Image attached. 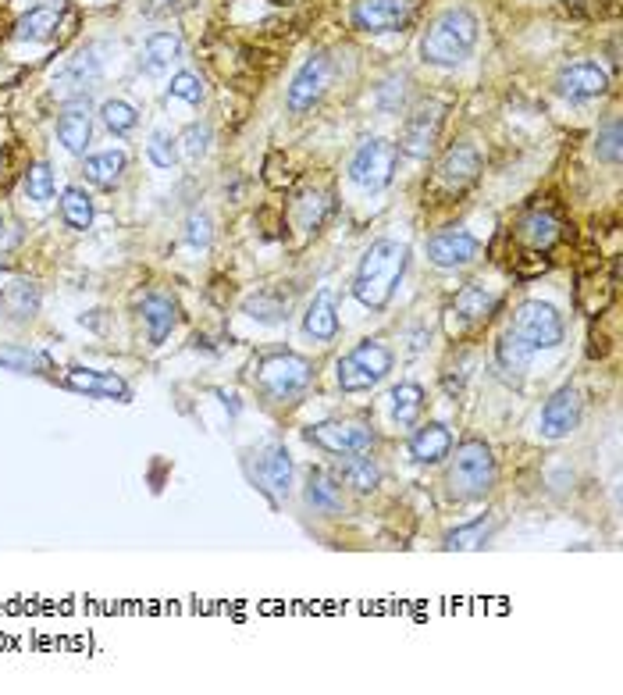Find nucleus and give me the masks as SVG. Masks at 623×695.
Returning <instances> with one entry per match:
<instances>
[{"label":"nucleus","mask_w":623,"mask_h":695,"mask_svg":"<svg viewBox=\"0 0 623 695\" xmlns=\"http://www.w3.org/2000/svg\"><path fill=\"white\" fill-rule=\"evenodd\" d=\"M406 264H410V246L396 243V239H378L356 268L353 296L364 303L367 311H385L392 296H396L399 282H403Z\"/></svg>","instance_id":"1"},{"label":"nucleus","mask_w":623,"mask_h":695,"mask_svg":"<svg viewBox=\"0 0 623 695\" xmlns=\"http://www.w3.org/2000/svg\"><path fill=\"white\" fill-rule=\"evenodd\" d=\"M478 47V18L467 8H445L421 40V58L435 68H456Z\"/></svg>","instance_id":"2"},{"label":"nucleus","mask_w":623,"mask_h":695,"mask_svg":"<svg viewBox=\"0 0 623 695\" xmlns=\"http://www.w3.org/2000/svg\"><path fill=\"white\" fill-rule=\"evenodd\" d=\"M495 485V457L492 446L481 439H467L456 446V457L449 464V492L463 503L485 499Z\"/></svg>","instance_id":"3"},{"label":"nucleus","mask_w":623,"mask_h":695,"mask_svg":"<svg viewBox=\"0 0 623 695\" xmlns=\"http://www.w3.org/2000/svg\"><path fill=\"white\" fill-rule=\"evenodd\" d=\"M257 382L271 400L289 403L310 389L314 368H310V360H303L300 353H271V357L260 360Z\"/></svg>","instance_id":"4"},{"label":"nucleus","mask_w":623,"mask_h":695,"mask_svg":"<svg viewBox=\"0 0 623 695\" xmlns=\"http://www.w3.org/2000/svg\"><path fill=\"white\" fill-rule=\"evenodd\" d=\"M396 161H399L396 143H389V139H381V136L360 139V147L349 157V182L367 189V193H378V189L389 186L392 175H396Z\"/></svg>","instance_id":"5"},{"label":"nucleus","mask_w":623,"mask_h":695,"mask_svg":"<svg viewBox=\"0 0 623 695\" xmlns=\"http://www.w3.org/2000/svg\"><path fill=\"white\" fill-rule=\"evenodd\" d=\"M520 339H524L531 350H556L563 339H567V325H563V314L542 300H527L520 303L517 311V328H513Z\"/></svg>","instance_id":"6"},{"label":"nucleus","mask_w":623,"mask_h":695,"mask_svg":"<svg viewBox=\"0 0 623 695\" xmlns=\"http://www.w3.org/2000/svg\"><path fill=\"white\" fill-rule=\"evenodd\" d=\"M307 442H314L324 453H335V457H353V453H367L374 446V428L364 421H321V425L307 428Z\"/></svg>","instance_id":"7"},{"label":"nucleus","mask_w":623,"mask_h":695,"mask_svg":"<svg viewBox=\"0 0 623 695\" xmlns=\"http://www.w3.org/2000/svg\"><path fill=\"white\" fill-rule=\"evenodd\" d=\"M328 82H332V58L317 50V54H310V58L303 61V68L296 72V79L289 82L285 107H289L292 115H303V111H310V107L324 97Z\"/></svg>","instance_id":"8"},{"label":"nucleus","mask_w":623,"mask_h":695,"mask_svg":"<svg viewBox=\"0 0 623 695\" xmlns=\"http://www.w3.org/2000/svg\"><path fill=\"white\" fill-rule=\"evenodd\" d=\"M442 118H445V104L442 100H424L403 125V136H399V150L413 161H421L435 150V139L442 132Z\"/></svg>","instance_id":"9"},{"label":"nucleus","mask_w":623,"mask_h":695,"mask_svg":"<svg viewBox=\"0 0 623 695\" xmlns=\"http://www.w3.org/2000/svg\"><path fill=\"white\" fill-rule=\"evenodd\" d=\"M417 0H356L353 25L360 33H399L413 18Z\"/></svg>","instance_id":"10"},{"label":"nucleus","mask_w":623,"mask_h":695,"mask_svg":"<svg viewBox=\"0 0 623 695\" xmlns=\"http://www.w3.org/2000/svg\"><path fill=\"white\" fill-rule=\"evenodd\" d=\"M478 254H481V243L463 229H445L428 239V261L435 264V268H445V271L467 268V264L478 261Z\"/></svg>","instance_id":"11"},{"label":"nucleus","mask_w":623,"mask_h":695,"mask_svg":"<svg viewBox=\"0 0 623 695\" xmlns=\"http://www.w3.org/2000/svg\"><path fill=\"white\" fill-rule=\"evenodd\" d=\"M581 425V393L574 385H563L545 400L542 407V435L545 439H567Z\"/></svg>","instance_id":"12"},{"label":"nucleus","mask_w":623,"mask_h":695,"mask_svg":"<svg viewBox=\"0 0 623 695\" xmlns=\"http://www.w3.org/2000/svg\"><path fill=\"white\" fill-rule=\"evenodd\" d=\"M556 86L567 100H595L609 90V75L595 61H574V65H567L559 72Z\"/></svg>","instance_id":"13"},{"label":"nucleus","mask_w":623,"mask_h":695,"mask_svg":"<svg viewBox=\"0 0 623 695\" xmlns=\"http://www.w3.org/2000/svg\"><path fill=\"white\" fill-rule=\"evenodd\" d=\"M89 136H93V107L89 97H72L57 118V139L68 154H86Z\"/></svg>","instance_id":"14"},{"label":"nucleus","mask_w":623,"mask_h":695,"mask_svg":"<svg viewBox=\"0 0 623 695\" xmlns=\"http://www.w3.org/2000/svg\"><path fill=\"white\" fill-rule=\"evenodd\" d=\"M65 385L75 389V393H86V396H100V400H118V403H129L132 400V389L122 375H114V371H93V368H72L65 375Z\"/></svg>","instance_id":"15"},{"label":"nucleus","mask_w":623,"mask_h":695,"mask_svg":"<svg viewBox=\"0 0 623 695\" xmlns=\"http://www.w3.org/2000/svg\"><path fill=\"white\" fill-rule=\"evenodd\" d=\"M257 482L260 489L267 492V496L275 499H285L289 496V485H292V457L289 450H285L282 442H275V446H267L264 453H260L257 460Z\"/></svg>","instance_id":"16"},{"label":"nucleus","mask_w":623,"mask_h":695,"mask_svg":"<svg viewBox=\"0 0 623 695\" xmlns=\"http://www.w3.org/2000/svg\"><path fill=\"white\" fill-rule=\"evenodd\" d=\"M478 172H481V157L470 143H456V147L445 150V157L438 161V179L449 189H456V193L478 179Z\"/></svg>","instance_id":"17"},{"label":"nucleus","mask_w":623,"mask_h":695,"mask_svg":"<svg viewBox=\"0 0 623 695\" xmlns=\"http://www.w3.org/2000/svg\"><path fill=\"white\" fill-rule=\"evenodd\" d=\"M303 332H307L314 343H332V339L339 336V307H335L332 289H317L314 293L307 314H303Z\"/></svg>","instance_id":"18"},{"label":"nucleus","mask_w":623,"mask_h":695,"mask_svg":"<svg viewBox=\"0 0 623 695\" xmlns=\"http://www.w3.org/2000/svg\"><path fill=\"white\" fill-rule=\"evenodd\" d=\"M61 15H65V0H36V8H29L15 22V40H50Z\"/></svg>","instance_id":"19"},{"label":"nucleus","mask_w":623,"mask_h":695,"mask_svg":"<svg viewBox=\"0 0 623 695\" xmlns=\"http://www.w3.org/2000/svg\"><path fill=\"white\" fill-rule=\"evenodd\" d=\"M97 79H100V58H97V47H89V50H82L65 72H61V79L54 82V90L68 100L89 97V90H93V82Z\"/></svg>","instance_id":"20"},{"label":"nucleus","mask_w":623,"mask_h":695,"mask_svg":"<svg viewBox=\"0 0 623 695\" xmlns=\"http://www.w3.org/2000/svg\"><path fill=\"white\" fill-rule=\"evenodd\" d=\"M453 450V432L442 425V421H431V425H421L410 435V457L417 464H442Z\"/></svg>","instance_id":"21"},{"label":"nucleus","mask_w":623,"mask_h":695,"mask_svg":"<svg viewBox=\"0 0 623 695\" xmlns=\"http://www.w3.org/2000/svg\"><path fill=\"white\" fill-rule=\"evenodd\" d=\"M178 58H182V36L171 33V29H161V33H154L143 43L139 68H143L146 75H161V72H168Z\"/></svg>","instance_id":"22"},{"label":"nucleus","mask_w":623,"mask_h":695,"mask_svg":"<svg viewBox=\"0 0 623 695\" xmlns=\"http://www.w3.org/2000/svg\"><path fill=\"white\" fill-rule=\"evenodd\" d=\"M289 311H292V296L282 293V289H260V293H253L243 303L246 318L260 321V325H282V321H289Z\"/></svg>","instance_id":"23"},{"label":"nucleus","mask_w":623,"mask_h":695,"mask_svg":"<svg viewBox=\"0 0 623 695\" xmlns=\"http://www.w3.org/2000/svg\"><path fill=\"white\" fill-rule=\"evenodd\" d=\"M143 321H146V332H150V343H164L171 336V328L178 325V307L171 296L164 293H150L143 300Z\"/></svg>","instance_id":"24"},{"label":"nucleus","mask_w":623,"mask_h":695,"mask_svg":"<svg viewBox=\"0 0 623 695\" xmlns=\"http://www.w3.org/2000/svg\"><path fill=\"white\" fill-rule=\"evenodd\" d=\"M499 311V296L488 293L485 286H463L453 300V314H460L467 325H481Z\"/></svg>","instance_id":"25"},{"label":"nucleus","mask_w":623,"mask_h":695,"mask_svg":"<svg viewBox=\"0 0 623 695\" xmlns=\"http://www.w3.org/2000/svg\"><path fill=\"white\" fill-rule=\"evenodd\" d=\"M125 168H129V157H125V150H104V154H89L86 164H82V172H86V179L93 182V186L100 189H114L118 182H122Z\"/></svg>","instance_id":"26"},{"label":"nucleus","mask_w":623,"mask_h":695,"mask_svg":"<svg viewBox=\"0 0 623 695\" xmlns=\"http://www.w3.org/2000/svg\"><path fill=\"white\" fill-rule=\"evenodd\" d=\"M531 346L517 336V332H502L499 343H495V360H499V371L506 378H524L531 371Z\"/></svg>","instance_id":"27"},{"label":"nucleus","mask_w":623,"mask_h":695,"mask_svg":"<svg viewBox=\"0 0 623 695\" xmlns=\"http://www.w3.org/2000/svg\"><path fill=\"white\" fill-rule=\"evenodd\" d=\"M303 496H307V503L317 510V514H339L342 510V489L324 475V471H310Z\"/></svg>","instance_id":"28"},{"label":"nucleus","mask_w":623,"mask_h":695,"mask_svg":"<svg viewBox=\"0 0 623 695\" xmlns=\"http://www.w3.org/2000/svg\"><path fill=\"white\" fill-rule=\"evenodd\" d=\"M342 482L353 492H360V496H367V492H374L381 485V467L371 457H364V453H353L342 464Z\"/></svg>","instance_id":"29"},{"label":"nucleus","mask_w":623,"mask_h":695,"mask_svg":"<svg viewBox=\"0 0 623 695\" xmlns=\"http://www.w3.org/2000/svg\"><path fill=\"white\" fill-rule=\"evenodd\" d=\"M0 307H4L15 321H29L40 311V289H36L33 282H11V286L0 293Z\"/></svg>","instance_id":"30"},{"label":"nucleus","mask_w":623,"mask_h":695,"mask_svg":"<svg viewBox=\"0 0 623 695\" xmlns=\"http://www.w3.org/2000/svg\"><path fill=\"white\" fill-rule=\"evenodd\" d=\"M389 400H392V421H396V425H403V428L417 425V417H421V410H424L421 385H413V382L396 385L389 393Z\"/></svg>","instance_id":"31"},{"label":"nucleus","mask_w":623,"mask_h":695,"mask_svg":"<svg viewBox=\"0 0 623 695\" xmlns=\"http://www.w3.org/2000/svg\"><path fill=\"white\" fill-rule=\"evenodd\" d=\"M93 197H89L86 189L79 186H68L65 193H61V218H65L68 229L75 232H86L89 225H93Z\"/></svg>","instance_id":"32"},{"label":"nucleus","mask_w":623,"mask_h":695,"mask_svg":"<svg viewBox=\"0 0 623 695\" xmlns=\"http://www.w3.org/2000/svg\"><path fill=\"white\" fill-rule=\"evenodd\" d=\"M520 232H524V239L534 250H549L559 239V221L552 218L549 211H527L524 218H520Z\"/></svg>","instance_id":"33"},{"label":"nucleus","mask_w":623,"mask_h":695,"mask_svg":"<svg viewBox=\"0 0 623 695\" xmlns=\"http://www.w3.org/2000/svg\"><path fill=\"white\" fill-rule=\"evenodd\" d=\"M349 357H353L364 371H371V375L378 378V382H381L385 375H389V371H392V360H396V357H392L389 346L378 343V339H364V343L356 346V350L349 353Z\"/></svg>","instance_id":"34"},{"label":"nucleus","mask_w":623,"mask_h":695,"mask_svg":"<svg viewBox=\"0 0 623 695\" xmlns=\"http://www.w3.org/2000/svg\"><path fill=\"white\" fill-rule=\"evenodd\" d=\"M335 200L332 193H321V189H310V193H303L300 204H296V211H300V225L303 229H321L324 221H328V214H332Z\"/></svg>","instance_id":"35"},{"label":"nucleus","mask_w":623,"mask_h":695,"mask_svg":"<svg viewBox=\"0 0 623 695\" xmlns=\"http://www.w3.org/2000/svg\"><path fill=\"white\" fill-rule=\"evenodd\" d=\"M492 528V517H478V521L463 524V528H453L445 535V549H481L488 542V535H492Z\"/></svg>","instance_id":"36"},{"label":"nucleus","mask_w":623,"mask_h":695,"mask_svg":"<svg viewBox=\"0 0 623 695\" xmlns=\"http://www.w3.org/2000/svg\"><path fill=\"white\" fill-rule=\"evenodd\" d=\"M335 382H339L342 393H367V389L378 385V378L360 368L353 357H339L335 360Z\"/></svg>","instance_id":"37"},{"label":"nucleus","mask_w":623,"mask_h":695,"mask_svg":"<svg viewBox=\"0 0 623 695\" xmlns=\"http://www.w3.org/2000/svg\"><path fill=\"white\" fill-rule=\"evenodd\" d=\"M100 122H104L107 132H114V136H129L139 125V111L129 100H107V104L100 107Z\"/></svg>","instance_id":"38"},{"label":"nucleus","mask_w":623,"mask_h":695,"mask_svg":"<svg viewBox=\"0 0 623 695\" xmlns=\"http://www.w3.org/2000/svg\"><path fill=\"white\" fill-rule=\"evenodd\" d=\"M178 147H182V154L189 157V161H200V157L211 154V143H214V132L207 122H193L182 129V136L175 139Z\"/></svg>","instance_id":"39"},{"label":"nucleus","mask_w":623,"mask_h":695,"mask_svg":"<svg viewBox=\"0 0 623 695\" xmlns=\"http://www.w3.org/2000/svg\"><path fill=\"white\" fill-rule=\"evenodd\" d=\"M25 193L33 204H47L54 200V172H50V164H33L29 172H25Z\"/></svg>","instance_id":"40"},{"label":"nucleus","mask_w":623,"mask_h":695,"mask_svg":"<svg viewBox=\"0 0 623 695\" xmlns=\"http://www.w3.org/2000/svg\"><path fill=\"white\" fill-rule=\"evenodd\" d=\"M43 364H47V360L36 350H29V346H4V350H0V368L18 371V375H29V371L43 368Z\"/></svg>","instance_id":"41"},{"label":"nucleus","mask_w":623,"mask_h":695,"mask_svg":"<svg viewBox=\"0 0 623 695\" xmlns=\"http://www.w3.org/2000/svg\"><path fill=\"white\" fill-rule=\"evenodd\" d=\"M595 154L606 164H620V118H606V125L595 136Z\"/></svg>","instance_id":"42"},{"label":"nucleus","mask_w":623,"mask_h":695,"mask_svg":"<svg viewBox=\"0 0 623 695\" xmlns=\"http://www.w3.org/2000/svg\"><path fill=\"white\" fill-rule=\"evenodd\" d=\"M168 93L175 100H186V104H200V100L207 97V90H203V79L196 72H178L175 79H171Z\"/></svg>","instance_id":"43"},{"label":"nucleus","mask_w":623,"mask_h":695,"mask_svg":"<svg viewBox=\"0 0 623 695\" xmlns=\"http://www.w3.org/2000/svg\"><path fill=\"white\" fill-rule=\"evenodd\" d=\"M146 157H150V164H157V168H175V161H178L175 139H171L168 132H154L150 143H146Z\"/></svg>","instance_id":"44"},{"label":"nucleus","mask_w":623,"mask_h":695,"mask_svg":"<svg viewBox=\"0 0 623 695\" xmlns=\"http://www.w3.org/2000/svg\"><path fill=\"white\" fill-rule=\"evenodd\" d=\"M211 239H214L211 218H207V214H189V221H186V243L196 246V250H207V246H211Z\"/></svg>","instance_id":"45"},{"label":"nucleus","mask_w":623,"mask_h":695,"mask_svg":"<svg viewBox=\"0 0 623 695\" xmlns=\"http://www.w3.org/2000/svg\"><path fill=\"white\" fill-rule=\"evenodd\" d=\"M403 100H406V75H399V79H389L378 90L381 111H389V115H396L399 107H403Z\"/></svg>","instance_id":"46"},{"label":"nucleus","mask_w":623,"mask_h":695,"mask_svg":"<svg viewBox=\"0 0 623 695\" xmlns=\"http://www.w3.org/2000/svg\"><path fill=\"white\" fill-rule=\"evenodd\" d=\"M18 239H22L18 225L11 218H4V214H0V254H8L11 246H18Z\"/></svg>","instance_id":"47"}]
</instances>
